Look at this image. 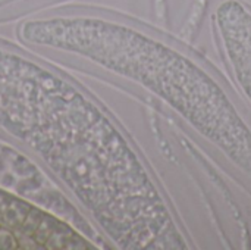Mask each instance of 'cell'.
Returning a JSON list of instances; mask_svg holds the SVG:
<instances>
[{
    "mask_svg": "<svg viewBox=\"0 0 251 250\" xmlns=\"http://www.w3.org/2000/svg\"><path fill=\"white\" fill-rule=\"evenodd\" d=\"M29 206L19 200H9L0 211V221L4 227L10 230H16L22 225L26 214L29 212Z\"/></svg>",
    "mask_w": 251,
    "mask_h": 250,
    "instance_id": "6da1fadb",
    "label": "cell"
},
{
    "mask_svg": "<svg viewBox=\"0 0 251 250\" xmlns=\"http://www.w3.org/2000/svg\"><path fill=\"white\" fill-rule=\"evenodd\" d=\"M75 239H78V236L72 230H69L65 224L59 222V225L53 230V233L47 239L44 249H72L71 243H74Z\"/></svg>",
    "mask_w": 251,
    "mask_h": 250,
    "instance_id": "7a4b0ae2",
    "label": "cell"
},
{
    "mask_svg": "<svg viewBox=\"0 0 251 250\" xmlns=\"http://www.w3.org/2000/svg\"><path fill=\"white\" fill-rule=\"evenodd\" d=\"M57 225H59V221H57V220H54L53 217L44 214V217H43V220H41L38 228H37L35 233H34V239H35L37 245L40 246V249H44V248H46L47 239L50 237V234L53 233V230H54Z\"/></svg>",
    "mask_w": 251,
    "mask_h": 250,
    "instance_id": "3957f363",
    "label": "cell"
},
{
    "mask_svg": "<svg viewBox=\"0 0 251 250\" xmlns=\"http://www.w3.org/2000/svg\"><path fill=\"white\" fill-rule=\"evenodd\" d=\"M43 217H44V212H43V211L31 208L29 212L26 214V217H25L22 225H21L18 230H21L22 233H25V234L34 237V233H35V230L38 228V225H40Z\"/></svg>",
    "mask_w": 251,
    "mask_h": 250,
    "instance_id": "277c9868",
    "label": "cell"
},
{
    "mask_svg": "<svg viewBox=\"0 0 251 250\" xmlns=\"http://www.w3.org/2000/svg\"><path fill=\"white\" fill-rule=\"evenodd\" d=\"M19 249L18 240L13 231L9 227H0V250Z\"/></svg>",
    "mask_w": 251,
    "mask_h": 250,
    "instance_id": "5b68a950",
    "label": "cell"
},
{
    "mask_svg": "<svg viewBox=\"0 0 251 250\" xmlns=\"http://www.w3.org/2000/svg\"><path fill=\"white\" fill-rule=\"evenodd\" d=\"M15 236H16V240H18V246L19 249H40V246L37 245L35 239L32 236H28L25 233H22L21 230H13Z\"/></svg>",
    "mask_w": 251,
    "mask_h": 250,
    "instance_id": "8992f818",
    "label": "cell"
}]
</instances>
